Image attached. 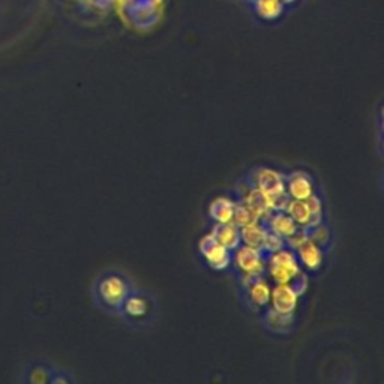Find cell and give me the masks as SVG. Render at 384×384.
Listing matches in <instances>:
<instances>
[{
	"label": "cell",
	"instance_id": "18",
	"mask_svg": "<svg viewBox=\"0 0 384 384\" xmlns=\"http://www.w3.org/2000/svg\"><path fill=\"white\" fill-rule=\"evenodd\" d=\"M236 198V197H234ZM258 221V218L254 215L252 210L248 207L243 202L238 200L236 198V204H234V214H233V221L238 227H243L248 224H252V222Z\"/></svg>",
	"mask_w": 384,
	"mask_h": 384
},
{
	"label": "cell",
	"instance_id": "6",
	"mask_svg": "<svg viewBox=\"0 0 384 384\" xmlns=\"http://www.w3.org/2000/svg\"><path fill=\"white\" fill-rule=\"evenodd\" d=\"M230 270H233L238 278L245 275L266 277V260L260 254V251L254 250V248L240 245L236 251H233Z\"/></svg>",
	"mask_w": 384,
	"mask_h": 384
},
{
	"label": "cell",
	"instance_id": "19",
	"mask_svg": "<svg viewBox=\"0 0 384 384\" xmlns=\"http://www.w3.org/2000/svg\"><path fill=\"white\" fill-rule=\"evenodd\" d=\"M52 368L50 365H33L29 371H28V383H35V384H44V383H50V378H52Z\"/></svg>",
	"mask_w": 384,
	"mask_h": 384
},
{
	"label": "cell",
	"instance_id": "13",
	"mask_svg": "<svg viewBox=\"0 0 384 384\" xmlns=\"http://www.w3.org/2000/svg\"><path fill=\"white\" fill-rule=\"evenodd\" d=\"M234 204H236V198L234 195H222L215 198V200L209 204V218L214 224H222V222H231L234 214Z\"/></svg>",
	"mask_w": 384,
	"mask_h": 384
},
{
	"label": "cell",
	"instance_id": "2",
	"mask_svg": "<svg viewBox=\"0 0 384 384\" xmlns=\"http://www.w3.org/2000/svg\"><path fill=\"white\" fill-rule=\"evenodd\" d=\"M158 315L159 303L155 299V296L137 287L127 296L117 313V317L123 323L135 330L153 326Z\"/></svg>",
	"mask_w": 384,
	"mask_h": 384
},
{
	"label": "cell",
	"instance_id": "20",
	"mask_svg": "<svg viewBox=\"0 0 384 384\" xmlns=\"http://www.w3.org/2000/svg\"><path fill=\"white\" fill-rule=\"evenodd\" d=\"M74 381H76V378H74L69 373H66V371L54 368V366L52 368V378H50V383L68 384V383H74Z\"/></svg>",
	"mask_w": 384,
	"mask_h": 384
},
{
	"label": "cell",
	"instance_id": "8",
	"mask_svg": "<svg viewBox=\"0 0 384 384\" xmlns=\"http://www.w3.org/2000/svg\"><path fill=\"white\" fill-rule=\"evenodd\" d=\"M258 315L264 330L272 333V335L290 337L297 329V317L294 315V313L282 314L275 311V309L269 305Z\"/></svg>",
	"mask_w": 384,
	"mask_h": 384
},
{
	"label": "cell",
	"instance_id": "14",
	"mask_svg": "<svg viewBox=\"0 0 384 384\" xmlns=\"http://www.w3.org/2000/svg\"><path fill=\"white\" fill-rule=\"evenodd\" d=\"M212 236L221 243L224 245L227 250L236 251L242 245L240 238V227H238L234 222H222V224H214Z\"/></svg>",
	"mask_w": 384,
	"mask_h": 384
},
{
	"label": "cell",
	"instance_id": "7",
	"mask_svg": "<svg viewBox=\"0 0 384 384\" xmlns=\"http://www.w3.org/2000/svg\"><path fill=\"white\" fill-rule=\"evenodd\" d=\"M198 252H200V257L203 258L206 266L212 270L224 272L228 270L231 266L233 251L227 250L224 245H221L212 236V233H209L204 238H202L200 243H198Z\"/></svg>",
	"mask_w": 384,
	"mask_h": 384
},
{
	"label": "cell",
	"instance_id": "10",
	"mask_svg": "<svg viewBox=\"0 0 384 384\" xmlns=\"http://www.w3.org/2000/svg\"><path fill=\"white\" fill-rule=\"evenodd\" d=\"M286 178V191L291 200H308L317 188L313 176L303 170H294L289 175H284Z\"/></svg>",
	"mask_w": 384,
	"mask_h": 384
},
{
	"label": "cell",
	"instance_id": "15",
	"mask_svg": "<svg viewBox=\"0 0 384 384\" xmlns=\"http://www.w3.org/2000/svg\"><path fill=\"white\" fill-rule=\"evenodd\" d=\"M303 230L306 234V239L314 242L326 255L330 252L333 246V231L330 230V227L325 221H321L317 226L303 228Z\"/></svg>",
	"mask_w": 384,
	"mask_h": 384
},
{
	"label": "cell",
	"instance_id": "9",
	"mask_svg": "<svg viewBox=\"0 0 384 384\" xmlns=\"http://www.w3.org/2000/svg\"><path fill=\"white\" fill-rule=\"evenodd\" d=\"M293 250L297 257V262H299V266L305 272V274L315 275L325 267L326 254L309 239L302 240L299 245L294 246Z\"/></svg>",
	"mask_w": 384,
	"mask_h": 384
},
{
	"label": "cell",
	"instance_id": "3",
	"mask_svg": "<svg viewBox=\"0 0 384 384\" xmlns=\"http://www.w3.org/2000/svg\"><path fill=\"white\" fill-rule=\"evenodd\" d=\"M250 187L262 191L270 202L272 209L286 210L291 198L286 191V178L282 173L269 167H255L243 178Z\"/></svg>",
	"mask_w": 384,
	"mask_h": 384
},
{
	"label": "cell",
	"instance_id": "17",
	"mask_svg": "<svg viewBox=\"0 0 384 384\" xmlns=\"http://www.w3.org/2000/svg\"><path fill=\"white\" fill-rule=\"evenodd\" d=\"M286 212L299 227L309 228L313 226L311 209H309L306 200H290L286 206Z\"/></svg>",
	"mask_w": 384,
	"mask_h": 384
},
{
	"label": "cell",
	"instance_id": "5",
	"mask_svg": "<svg viewBox=\"0 0 384 384\" xmlns=\"http://www.w3.org/2000/svg\"><path fill=\"white\" fill-rule=\"evenodd\" d=\"M301 272L302 269L291 246L282 248L266 260V278L274 279L275 284H289Z\"/></svg>",
	"mask_w": 384,
	"mask_h": 384
},
{
	"label": "cell",
	"instance_id": "4",
	"mask_svg": "<svg viewBox=\"0 0 384 384\" xmlns=\"http://www.w3.org/2000/svg\"><path fill=\"white\" fill-rule=\"evenodd\" d=\"M240 301L260 314L270 305V287L264 275H245L238 278Z\"/></svg>",
	"mask_w": 384,
	"mask_h": 384
},
{
	"label": "cell",
	"instance_id": "11",
	"mask_svg": "<svg viewBox=\"0 0 384 384\" xmlns=\"http://www.w3.org/2000/svg\"><path fill=\"white\" fill-rule=\"evenodd\" d=\"M254 16L264 23L281 21L289 14V9L279 0H245Z\"/></svg>",
	"mask_w": 384,
	"mask_h": 384
},
{
	"label": "cell",
	"instance_id": "12",
	"mask_svg": "<svg viewBox=\"0 0 384 384\" xmlns=\"http://www.w3.org/2000/svg\"><path fill=\"white\" fill-rule=\"evenodd\" d=\"M297 299L299 296L294 293V290L289 284H275V287L270 290V306L278 313L282 314H291L296 311Z\"/></svg>",
	"mask_w": 384,
	"mask_h": 384
},
{
	"label": "cell",
	"instance_id": "1",
	"mask_svg": "<svg viewBox=\"0 0 384 384\" xmlns=\"http://www.w3.org/2000/svg\"><path fill=\"white\" fill-rule=\"evenodd\" d=\"M134 289L135 284L125 272L108 269L95 278L91 293L99 309L107 314L117 315L123 301Z\"/></svg>",
	"mask_w": 384,
	"mask_h": 384
},
{
	"label": "cell",
	"instance_id": "16",
	"mask_svg": "<svg viewBox=\"0 0 384 384\" xmlns=\"http://www.w3.org/2000/svg\"><path fill=\"white\" fill-rule=\"evenodd\" d=\"M266 227L262 224V221H255L252 224L240 227V238L242 245L254 248L257 251H262V248L266 240Z\"/></svg>",
	"mask_w": 384,
	"mask_h": 384
}]
</instances>
